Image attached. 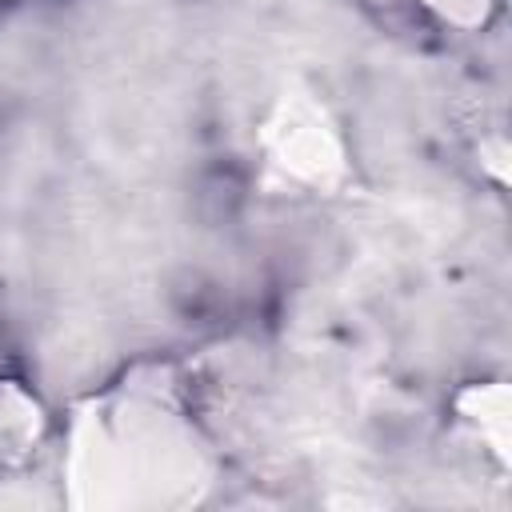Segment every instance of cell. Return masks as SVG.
<instances>
[{"instance_id": "cell-1", "label": "cell", "mask_w": 512, "mask_h": 512, "mask_svg": "<svg viewBox=\"0 0 512 512\" xmlns=\"http://www.w3.org/2000/svg\"><path fill=\"white\" fill-rule=\"evenodd\" d=\"M68 480L84 504H188L208 484L204 440L192 416L156 380H132L80 412L68 444Z\"/></svg>"}, {"instance_id": "cell-2", "label": "cell", "mask_w": 512, "mask_h": 512, "mask_svg": "<svg viewBox=\"0 0 512 512\" xmlns=\"http://www.w3.org/2000/svg\"><path fill=\"white\" fill-rule=\"evenodd\" d=\"M272 164L296 184H324L336 168V132L316 116V108H308V124L272 128Z\"/></svg>"}, {"instance_id": "cell-3", "label": "cell", "mask_w": 512, "mask_h": 512, "mask_svg": "<svg viewBox=\"0 0 512 512\" xmlns=\"http://www.w3.org/2000/svg\"><path fill=\"white\" fill-rule=\"evenodd\" d=\"M44 440V412L32 392L16 380H0V472H12L32 460Z\"/></svg>"}, {"instance_id": "cell-4", "label": "cell", "mask_w": 512, "mask_h": 512, "mask_svg": "<svg viewBox=\"0 0 512 512\" xmlns=\"http://www.w3.org/2000/svg\"><path fill=\"white\" fill-rule=\"evenodd\" d=\"M424 4H436V8H444V12H448V8L456 12V8H460V4H468V0H424Z\"/></svg>"}]
</instances>
